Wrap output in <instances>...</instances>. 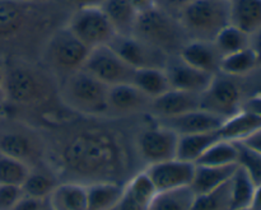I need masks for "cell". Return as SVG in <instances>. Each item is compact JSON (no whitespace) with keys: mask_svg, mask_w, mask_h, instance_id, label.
Wrapping results in <instances>:
<instances>
[{"mask_svg":"<svg viewBox=\"0 0 261 210\" xmlns=\"http://www.w3.org/2000/svg\"><path fill=\"white\" fill-rule=\"evenodd\" d=\"M195 193L190 186L161 191L153 199L149 210H191Z\"/></svg>","mask_w":261,"mask_h":210,"instance_id":"obj_29","label":"cell"},{"mask_svg":"<svg viewBox=\"0 0 261 210\" xmlns=\"http://www.w3.org/2000/svg\"><path fill=\"white\" fill-rule=\"evenodd\" d=\"M138 13H144L155 7V0H127Z\"/></svg>","mask_w":261,"mask_h":210,"instance_id":"obj_46","label":"cell"},{"mask_svg":"<svg viewBox=\"0 0 261 210\" xmlns=\"http://www.w3.org/2000/svg\"><path fill=\"white\" fill-rule=\"evenodd\" d=\"M150 201L140 196L135 191L130 190L124 183V191H122L121 199L116 205L115 210H149Z\"/></svg>","mask_w":261,"mask_h":210,"instance_id":"obj_37","label":"cell"},{"mask_svg":"<svg viewBox=\"0 0 261 210\" xmlns=\"http://www.w3.org/2000/svg\"><path fill=\"white\" fill-rule=\"evenodd\" d=\"M133 84L152 99L162 96L171 89L165 68L137 69L133 78Z\"/></svg>","mask_w":261,"mask_h":210,"instance_id":"obj_28","label":"cell"},{"mask_svg":"<svg viewBox=\"0 0 261 210\" xmlns=\"http://www.w3.org/2000/svg\"><path fill=\"white\" fill-rule=\"evenodd\" d=\"M231 24L247 35L261 28V0H229Z\"/></svg>","mask_w":261,"mask_h":210,"instance_id":"obj_24","label":"cell"},{"mask_svg":"<svg viewBox=\"0 0 261 210\" xmlns=\"http://www.w3.org/2000/svg\"><path fill=\"white\" fill-rule=\"evenodd\" d=\"M201 93L171 88L162 96L152 99L149 116L154 120L170 119L200 109Z\"/></svg>","mask_w":261,"mask_h":210,"instance_id":"obj_16","label":"cell"},{"mask_svg":"<svg viewBox=\"0 0 261 210\" xmlns=\"http://www.w3.org/2000/svg\"><path fill=\"white\" fill-rule=\"evenodd\" d=\"M189 40L213 41L231 23L228 0H194L178 15Z\"/></svg>","mask_w":261,"mask_h":210,"instance_id":"obj_8","label":"cell"},{"mask_svg":"<svg viewBox=\"0 0 261 210\" xmlns=\"http://www.w3.org/2000/svg\"><path fill=\"white\" fill-rule=\"evenodd\" d=\"M64 4L71 10L78 9V8L86 7H99L103 3V0H61Z\"/></svg>","mask_w":261,"mask_h":210,"instance_id":"obj_41","label":"cell"},{"mask_svg":"<svg viewBox=\"0 0 261 210\" xmlns=\"http://www.w3.org/2000/svg\"><path fill=\"white\" fill-rule=\"evenodd\" d=\"M70 13V8L61 0H0V58L18 56L38 60L47 38L66 24Z\"/></svg>","mask_w":261,"mask_h":210,"instance_id":"obj_2","label":"cell"},{"mask_svg":"<svg viewBox=\"0 0 261 210\" xmlns=\"http://www.w3.org/2000/svg\"><path fill=\"white\" fill-rule=\"evenodd\" d=\"M18 2H27V3H48V2H55V0H18Z\"/></svg>","mask_w":261,"mask_h":210,"instance_id":"obj_48","label":"cell"},{"mask_svg":"<svg viewBox=\"0 0 261 210\" xmlns=\"http://www.w3.org/2000/svg\"><path fill=\"white\" fill-rule=\"evenodd\" d=\"M250 47L254 51L256 58L257 66H261V28L259 31L250 36Z\"/></svg>","mask_w":261,"mask_h":210,"instance_id":"obj_42","label":"cell"},{"mask_svg":"<svg viewBox=\"0 0 261 210\" xmlns=\"http://www.w3.org/2000/svg\"><path fill=\"white\" fill-rule=\"evenodd\" d=\"M106 119L74 116L43 130L47 139L48 163L61 181L82 183L115 181L125 183L134 173V142ZM42 130V129H41ZM140 162V161H139Z\"/></svg>","mask_w":261,"mask_h":210,"instance_id":"obj_1","label":"cell"},{"mask_svg":"<svg viewBox=\"0 0 261 210\" xmlns=\"http://www.w3.org/2000/svg\"><path fill=\"white\" fill-rule=\"evenodd\" d=\"M30 171L25 163L0 153V185L22 186Z\"/></svg>","mask_w":261,"mask_h":210,"instance_id":"obj_35","label":"cell"},{"mask_svg":"<svg viewBox=\"0 0 261 210\" xmlns=\"http://www.w3.org/2000/svg\"><path fill=\"white\" fill-rule=\"evenodd\" d=\"M0 153L30 168L48 165L47 139L40 127L10 116H0Z\"/></svg>","mask_w":261,"mask_h":210,"instance_id":"obj_4","label":"cell"},{"mask_svg":"<svg viewBox=\"0 0 261 210\" xmlns=\"http://www.w3.org/2000/svg\"><path fill=\"white\" fill-rule=\"evenodd\" d=\"M46 205H47V200L23 195L13 210H43Z\"/></svg>","mask_w":261,"mask_h":210,"instance_id":"obj_40","label":"cell"},{"mask_svg":"<svg viewBox=\"0 0 261 210\" xmlns=\"http://www.w3.org/2000/svg\"><path fill=\"white\" fill-rule=\"evenodd\" d=\"M236 210H254L251 206H246V208H241V209H236Z\"/></svg>","mask_w":261,"mask_h":210,"instance_id":"obj_49","label":"cell"},{"mask_svg":"<svg viewBox=\"0 0 261 210\" xmlns=\"http://www.w3.org/2000/svg\"><path fill=\"white\" fill-rule=\"evenodd\" d=\"M228 2H229V0H228Z\"/></svg>","mask_w":261,"mask_h":210,"instance_id":"obj_51","label":"cell"},{"mask_svg":"<svg viewBox=\"0 0 261 210\" xmlns=\"http://www.w3.org/2000/svg\"><path fill=\"white\" fill-rule=\"evenodd\" d=\"M83 70L107 87L133 83L135 69L120 58L109 45L92 48Z\"/></svg>","mask_w":261,"mask_h":210,"instance_id":"obj_11","label":"cell"},{"mask_svg":"<svg viewBox=\"0 0 261 210\" xmlns=\"http://www.w3.org/2000/svg\"><path fill=\"white\" fill-rule=\"evenodd\" d=\"M165 70L167 73L171 88L196 93L205 91L212 79L214 78V74H209L189 65L177 55L171 56Z\"/></svg>","mask_w":261,"mask_h":210,"instance_id":"obj_17","label":"cell"},{"mask_svg":"<svg viewBox=\"0 0 261 210\" xmlns=\"http://www.w3.org/2000/svg\"><path fill=\"white\" fill-rule=\"evenodd\" d=\"M257 68V61L251 47L222 56L219 73L229 76H242Z\"/></svg>","mask_w":261,"mask_h":210,"instance_id":"obj_30","label":"cell"},{"mask_svg":"<svg viewBox=\"0 0 261 210\" xmlns=\"http://www.w3.org/2000/svg\"><path fill=\"white\" fill-rule=\"evenodd\" d=\"M177 56L181 60L199 70L206 71L214 75L219 73L222 55L217 50L213 41L189 40Z\"/></svg>","mask_w":261,"mask_h":210,"instance_id":"obj_19","label":"cell"},{"mask_svg":"<svg viewBox=\"0 0 261 210\" xmlns=\"http://www.w3.org/2000/svg\"><path fill=\"white\" fill-rule=\"evenodd\" d=\"M160 124L175 132L178 137L189 134H198V133H211L218 132L219 127L224 122V119L221 116L205 111V110H194L178 116L170 117V119L155 120Z\"/></svg>","mask_w":261,"mask_h":210,"instance_id":"obj_18","label":"cell"},{"mask_svg":"<svg viewBox=\"0 0 261 210\" xmlns=\"http://www.w3.org/2000/svg\"><path fill=\"white\" fill-rule=\"evenodd\" d=\"M109 46L135 70L144 68H166L170 60V56L133 35H115Z\"/></svg>","mask_w":261,"mask_h":210,"instance_id":"obj_13","label":"cell"},{"mask_svg":"<svg viewBox=\"0 0 261 210\" xmlns=\"http://www.w3.org/2000/svg\"><path fill=\"white\" fill-rule=\"evenodd\" d=\"M5 87H4V58H0V116L5 109Z\"/></svg>","mask_w":261,"mask_h":210,"instance_id":"obj_45","label":"cell"},{"mask_svg":"<svg viewBox=\"0 0 261 210\" xmlns=\"http://www.w3.org/2000/svg\"><path fill=\"white\" fill-rule=\"evenodd\" d=\"M234 143L237 147V165L250 176L255 186L261 185V153L241 142Z\"/></svg>","mask_w":261,"mask_h":210,"instance_id":"obj_36","label":"cell"},{"mask_svg":"<svg viewBox=\"0 0 261 210\" xmlns=\"http://www.w3.org/2000/svg\"><path fill=\"white\" fill-rule=\"evenodd\" d=\"M229 188H231V210L251 205L252 195L256 186L239 165L229 180Z\"/></svg>","mask_w":261,"mask_h":210,"instance_id":"obj_31","label":"cell"},{"mask_svg":"<svg viewBox=\"0 0 261 210\" xmlns=\"http://www.w3.org/2000/svg\"><path fill=\"white\" fill-rule=\"evenodd\" d=\"M99 8L116 35H132L139 13L127 0H103Z\"/></svg>","mask_w":261,"mask_h":210,"instance_id":"obj_25","label":"cell"},{"mask_svg":"<svg viewBox=\"0 0 261 210\" xmlns=\"http://www.w3.org/2000/svg\"><path fill=\"white\" fill-rule=\"evenodd\" d=\"M261 127V117L251 111L241 109L224 120L219 127V138L228 142H241Z\"/></svg>","mask_w":261,"mask_h":210,"instance_id":"obj_22","label":"cell"},{"mask_svg":"<svg viewBox=\"0 0 261 210\" xmlns=\"http://www.w3.org/2000/svg\"><path fill=\"white\" fill-rule=\"evenodd\" d=\"M60 182L61 180L58 172L48 163V165L31 168L27 178L22 185V190L24 195L47 200L50 194Z\"/></svg>","mask_w":261,"mask_h":210,"instance_id":"obj_21","label":"cell"},{"mask_svg":"<svg viewBox=\"0 0 261 210\" xmlns=\"http://www.w3.org/2000/svg\"><path fill=\"white\" fill-rule=\"evenodd\" d=\"M43 210H51V208H50V206H48V204H47V205H46V206H45V208H43Z\"/></svg>","mask_w":261,"mask_h":210,"instance_id":"obj_50","label":"cell"},{"mask_svg":"<svg viewBox=\"0 0 261 210\" xmlns=\"http://www.w3.org/2000/svg\"><path fill=\"white\" fill-rule=\"evenodd\" d=\"M4 87L7 103L2 116L20 119L28 112L38 117L42 130L66 120L55 111L61 106L59 82L38 60L4 58Z\"/></svg>","mask_w":261,"mask_h":210,"instance_id":"obj_3","label":"cell"},{"mask_svg":"<svg viewBox=\"0 0 261 210\" xmlns=\"http://www.w3.org/2000/svg\"><path fill=\"white\" fill-rule=\"evenodd\" d=\"M241 143H244L246 147L251 148V149L256 150V152L261 153V127L257 130H255L251 135L246 138V139L241 140Z\"/></svg>","mask_w":261,"mask_h":210,"instance_id":"obj_43","label":"cell"},{"mask_svg":"<svg viewBox=\"0 0 261 210\" xmlns=\"http://www.w3.org/2000/svg\"><path fill=\"white\" fill-rule=\"evenodd\" d=\"M194 0H155V7L160 8L163 12L178 18L180 13L191 4Z\"/></svg>","mask_w":261,"mask_h":210,"instance_id":"obj_39","label":"cell"},{"mask_svg":"<svg viewBox=\"0 0 261 210\" xmlns=\"http://www.w3.org/2000/svg\"><path fill=\"white\" fill-rule=\"evenodd\" d=\"M109 89L110 87L81 69L59 83V99L76 116L109 119Z\"/></svg>","mask_w":261,"mask_h":210,"instance_id":"obj_5","label":"cell"},{"mask_svg":"<svg viewBox=\"0 0 261 210\" xmlns=\"http://www.w3.org/2000/svg\"><path fill=\"white\" fill-rule=\"evenodd\" d=\"M229 180L209 193L195 195L191 210H231Z\"/></svg>","mask_w":261,"mask_h":210,"instance_id":"obj_34","label":"cell"},{"mask_svg":"<svg viewBox=\"0 0 261 210\" xmlns=\"http://www.w3.org/2000/svg\"><path fill=\"white\" fill-rule=\"evenodd\" d=\"M195 165L201 166H231L237 165V147L234 142L219 139L205 150L203 155L196 161Z\"/></svg>","mask_w":261,"mask_h":210,"instance_id":"obj_32","label":"cell"},{"mask_svg":"<svg viewBox=\"0 0 261 210\" xmlns=\"http://www.w3.org/2000/svg\"><path fill=\"white\" fill-rule=\"evenodd\" d=\"M218 132L198 133L178 137L176 158L186 162L196 163V161L205 153L212 144L219 140Z\"/></svg>","mask_w":261,"mask_h":210,"instance_id":"obj_27","label":"cell"},{"mask_svg":"<svg viewBox=\"0 0 261 210\" xmlns=\"http://www.w3.org/2000/svg\"><path fill=\"white\" fill-rule=\"evenodd\" d=\"M51 210H88L86 183L61 181L47 198Z\"/></svg>","mask_w":261,"mask_h":210,"instance_id":"obj_20","label":"cell"},{"mask_svg":"<svg viewBox=\"0 0 261 210\" xmlns=\"http://www.w3.org/2000/svg\"><path fill=\"white\" fill-rule=\"evenodd\" d=\"M144 171L152 180L157 193H161L190 186L195 173V163L173 158L147 166Z\"/></svg>","mask_w":261,"mask_h":210,"instance_id":"obj_15","label":"cell"},{"mask_svg":"<svg viewBox=\"0 0 261 210\" xmlns=\"http://www.w3.org/2000/svg\"><path fill=\"white\" fill-rule=\"evenodd\" d=\"M66 27L89 50L106 46L116 32L99 7H86L71 10Z\"/></svg>","mask_w":261,"mask_h":210,"instance_id":"obj_10","label":"cell"},{"mask_svg":"<svg viewBox=\"0 0 261 210\" xmlns=\"http://www.w3.org/2000/svg\"><path fill=\"white\" fill-rule=\"evenodd\" d=\"M86 186L88 210H115L124 191V183L115 181H97Z\"/></svg>","mask_w":261,"mask_h":210,"instance_id":"obj_23","label":"cell"},{"mask_svg":"<svg viewBox=\"0 0 261 210\" xmlns=\"http://www.w3.org/2000/svg\"><path fill=\"white\" fill-rule=\"evenodd\" d=\"M213 42L219 54L226 56L250 47V35L229 23L216 36Z\"/></svg>","mask_w":261,"mask_h":210,"instance_id":"obj_33","label":"cell"},{"mask_svg":"<svg viewBox=\"0 0 261 210\" xmlns=\"http://www.w3.org/2000/svg\"><path fill=\"white\" fill-rule=\"evenodd\" d=\"M242 109L254 112V114L259 115L261 117V94H256V96L251 97L246 102H244L242 103Z\"/></svg>","mask_w":261,"mask_h":210,"instance_id":"obj_44","label":"cell"},{"mask_svg":"<svg viewBox=\"0 0 261 210\" xmlns=\"http://www.w3.org/2000/svg\"><path fill=\"white\" fill-rule=\"evenodd\" d=\"M251 206L254 210H261V185H257L255 188L254 195H252Z\"/></svg>","mask_w":261,"mask_h":210,"instance_id":"obj_47","label":"cell"},{"mask_svg":"<svg viewBox=\"0 0 261 210\" xmlns=\"http://www.w3.org/2000/svg\"><path fill=\"white\" fill-rule=\"evenodd\" d=\"M23 195L22 186L0 185V210H13Z\"/></svg>","mask_w":261,"mask_h":210,"instance_id":"obj_38","label":"cell"},{"mask_svg":"<svg viewBox=\"0 0 261 210\" xmlns=\"http://www.w3.org/2000/svg\"><path fill=\"white\" fill-rule=\"evenodd\" d=\"M89 51L64 24L54 31L47 38L38 56V61L60 83L68 75L83 69Z\"/></svg>","mask_w":261,"mask_h":210,"instance_id":"obj_6","label":"cell"},{"mask_svg":"<svg viewBox=\"0 0 261 210\" xmlns=\"http://www.w3.org/2000/svg\"><path fill=\"white\" fill-rule=\"evenodd\" d=\"M152 98L143 93L133 83L110 87L107 101V117L114 120L129 119L142 114H149Z\"/></svg>","mask_w":261,"mask_h":210,"instance_id":"obj_14","label":"cell"},{"mask_svg":"<svg viewBox=\"0 0 261 210\" xmlns=\"http://www.w3.org/2000/svg\"><path fill=\"white\" fill-rule=\"evenodd\" d=\"M178 135L154 120L139 127L134 135V147L144 167L176 158Z\"/></svg>","mask_w":261,"mask_h":210,"instance_id":"obj_9","label":"cell"},{"mask_svg":"<svg viewBox=\"0 0 261 210\" xmlns=\"http://www.w3.org/2000/svg\"><path fill=\"white\" fill-rule=\"evenodd\" d=\"M242 92L233 76L217 73L205 91L201 92L200 109L224 120L242 109Z\"/></svg>","mask_w":261,"mask_h":210,"instance_id":"obj_12","label":"cell"},{"mask_svg":"<svg viewBox=\"0 0 261 210\" xmlns=\"http://www.w3.org/2000/svg\"><path fill=\"white\" fill-rule=\"evenodd\" d=\"M236 168L237 165L221 166V167L195 165V173L190 185L191 190L195 193V195L209 193L227 182L232 177Z\"/></svg>","mask_w":261,"mask_h":210,"instance_id":"obj_26","label":"cell"},{"mask_svg":"<svg viewBox=\"0 0 261 210\" xmlns=\"http://www.w3.org/2000/svg\"><path fill=\"white\" fill-rule=\"evenodd\" d=\"M132 35L170 58L178 55L189 41L178 18L157 7L138 15Z\"/></svg>","mask_w":261,"mask_h":210,"instance_id":"obj_7","label":"cell"}]
</instances>
